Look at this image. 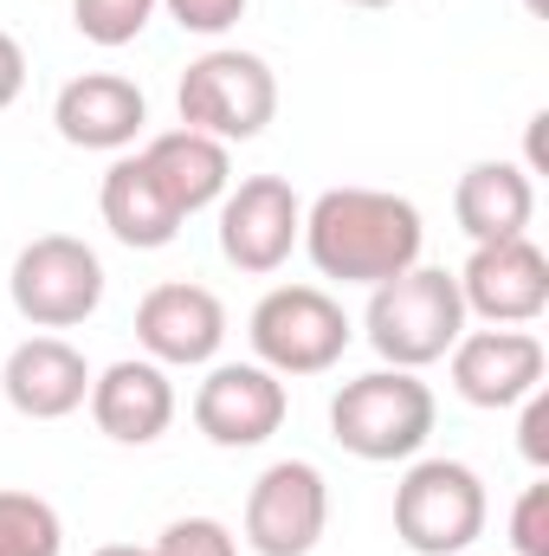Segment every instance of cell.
I'll use <instances>...</instances> for the list:
<instances>
[{"mask_svg":"<svg viewBox=\"0 0 549 556\" xmlns=\"http://www.w3.org/2000/svg\"><path fill=\"white\" fill-rule=\"evenodd\" d=\"M65 525L39 492H0V556H59Z\"/></svg>","mask_w":549,"mask_h":556,"instance_id":"obj_20","label":"cell"},{"mask_svg":"<svg viewBox=\"0 0 549 556\" xmlns=\"http://www.w3.org/2000/svg\"><path fill=\"white\" fill-rule=\"evenodd\" d=\"M362 337H369V350L388 369H413L420 376L426 363H439L465 337L459 278L446 273V266H408L401 278L375 285L369 311H362Z\"/></svg>","mask_w":549,"mask_h":556,"instance_id":"obj_2","label":"cell"},{"mask_svg":"<svg viewBox=\"0 0 549 556\" xmlns=\"http://www.w3.org/2000/svg\"><path fill=\"white\" fill-rule=\"evenodd\" d=\"M310 266L336 285H388L408 266H420L426 247V220L408 194L388 188H323L304 207V240Z\"/></svg>","mask_w":549,"mask_h":556,"instance_id":"obj_1","label":"cell"},{"mask_svg":"<svg viewBox=\"0 0 549 556\" xmlns=\"http://www.w3.org/2000/svg\"><path fill=\"white\" fill-rule=\"evenodd\" d=\"M20 91H26V52H20V39L0 26V111H7Z\"/></svg>","mask_w":549,"mask_h":556,"instance_id":"obj_26","label":"cell"},{"mask_svg":"<svg viewBox=\"0 0 549 556\" xmlns=\"http://www.w3.org/2000/svg\"><path fill=\"white\" fill-rule=\"evenodd\" d=\"M433 420H439L433 389L413 369H388L382 363V369H369V376H356V382L336 389V402H330V440L343 453L369 459V466H395V459H413L426 446Z\"/></svg>","mask_w":549,"mask_h":556,"instance_id":"obj_3","label":"cell"},{"mask_svg":"<svg viewBox=\"0 0 549 556\" xmlns=\"http://www.w3.org/2000/svg\"><path fill=\"white\" fill-rule=\"evenodd\" d=\"M85 408H91L104 440H117V446H155L168 433V420H175V382H168L162 363L124 356L104 376H91Z\"/></svg>","mask_w":549,"mask_h":556,"instance_id":"obj_15","label":"cell"},{"mask_svg":"<svg viewBox=\"0 0 549 556\" xmlns=\"http://www.w3.org/2000/svg\"><path fill=\"white\" fill-rule=\"evenodd\" d=\"M511 551L549 556V479H531L511 505Z\"/></svg>","mask_w":549,"mask_h":556,"instance_id":"obj_23","label":"cell"},{"mask_svg":"<svg viewBox=\"0 0 549 556\" xmlns=\"http://www.w3.org/2000/svg\"><path fill=\"white\" fill-rule=\"evenodd\" d=\"M518 408H524V427H518V446H524V459H531V466L544 472V466H549V395L537 389V395H524Z\"/></svg>","mask_w":549,"mask_h":556,"instance_id":"obj_25","label":"cell"},{"mask_svg":"<svg viewBox=\"0 0 549 556\" xmlns=\"http://www.w3.org/2000/svg\"><path fill=\"white\" fill-rule=\"evenodd\" d=\"M284 415H291L284 376H272L266 363H214L207 382L194 389V427L227 453L266 446L284 427Z\"/></svg>","mask_w":549,"mask_h":556,"instance_id":"obj_13","label":"cell"},{"mask_svg":"<svg viewBox=\"0 0 549 556\" xmlns=\"http://www.w3.org/2000/svg\"><path fill=\"white\" fill-rule=\"evenodd\" d=\"M98 207H104V227H111L130 253H162V247H175V233H181V207L162 194V181L149 175V162L130 155V149L104 168Z\"/></svg>","mask_w":549,"mask_h":556,"instance_id":"obj_18","label":"cell"},{"mask_svg":"<svg viewBox=\"0 0 549 556\" xmlns=\"http://www.w3.org/2000/svg\"><path fill=\"white\" fill-rule=\"evenodd\" d=\"M149 551L155 556H240V538L220 518H175Z\"/></svg>","mask_w":549,"mask_h":556,"instance_id":"obj_22","label":"cell"},{"mask_svg":"<svg viewBox=\"0 0 549 556\" xmlns=\"http://www.w3.org/2000/svg\"><path fill=\"white\" fill-rule=\"evenodd\" d=\"M304 240V201L284 175H246L220 194V260L240 273H278Z\"/></svg>","mask_w":549,"mask_h":556,"instance_id":"obj_9","label":"cell"},{"mask_svg":"<svg viewBox=\"0 0 549 556\" xmlns=\"http://www.w3.org/2000/svg\"><path fill=\"white\" fill-rule=\"evenodd\" d=\"M162 13L181 26V33H201V39H220L246 20V0H162Z\"/></svg>","mask_w":549,"mask_h":556,"instance_id":"obj_24","label":"cell"},{"mask_svg":"<svg viewBox=\"0 0 549 556\" xmlns=\"http://www.w3.org/2000/svg\"><path fill=\"white\" fill-rule=\"evenodd\" d=\"M491 498L465 459H413L395 485V538L413 556H465L485 538Z\"/></svg>","mask_w":549,"mask_h":556,"instance_id":"obj_6","label":"cell"},{"mask_svg":"<svg viewBox=\"0 0 549 556\" xmlns=\"http://www.w3.org/2000/svg\"><path fill=\"white\" fill-rule=\"evenodd\" d=\"M155 7H162V0H72V26H78L91 46L117 52V46H137L142 26L155 20Z\"/></svg>","mask_w":549,"mask_h":556,"instance_id":"obj_21","label":"cell"},{"mask_svg":"<svg viewBox=\"0 0 549 556\" xmlns=\"http://www.w3.org/2000/svg\"><path fill=\"white\" fill-rule=\"evenodd\" d=\"M137 343L162 369H207L227 343V304L194 278H162L137 304Z\"/></svg>","mask_w":549,"mask_h":556,"instance_id":"obj_11","label":"cell"},{"mask_svg":"<svg viewBox=\"0 0 549 556\" xmlns=\"http://www.w3.org/2000/svg\"><path fill=\"white\" fill-rule=\"evenodd\" d=\"M0 395L26 420H65L91 395V363L65 337H26V343H13V356L0 369Z\"/></svg>","mask_w":549,"mask_h":556,"instance_id":"obj_14","label":"cell"},{"mask_svg":"<svg viewBox=\"0 0 549 556\" xmlns=\"http://www.w3.org/2000/svg\"><path fill=\"white\" fill-rule=\"evenodd\" d=\"M531 7H537V13H544V0H531Z\"/></svg>","mask_w":549,"mask_h":556,"instance_id":"obj_29","label":"cell"},{"mask_svg":"<svg viewBox=\"0 0 549 556\" xmlns=\"http://www.w3.org/2000/svg\"><path fill=\"white\" fill-rule=\"evenodd\" d=\"M459 298H465V317H485V324H537L549 311V253L518 233V240H485L472 247V260L459 266Z\"/></svg>","mask_w":549,"mask_h":556,"instance_id":"obj_12","label":"cell"},{"mask_svg":"<svg viewBox=\"0 0 549 556\" xmlns=\"http://www.w3.org/2000/svg\"><path fill=\"white\" fill-rule=\"evenodd\" d=\"M142 124H149V98L117 72H85V78L59 85V98H52V130L72 149L124 155L142 137Z\"/></svg>","mask_w":549,"mask_h":556,"instance_id":"obj_16","label":"cell"},{"mask_svg":"<svg viewBox=\"0 0 549 556\" xmlns=\"http://www.w3.org/2000/svg\"><path fill=\"white\" fill-rule=\"evenodd\" d=\"M137 155L149 162V175L162 181V194L181 207V220L201 214V207H220V194L233 188V155H227V142L201 137V130H188V124L149 137Z\"/></svg>","mask_w":549,"mask_h":556,"instance_id":"obj_19","label":"cell"},{"mask_svg":"<svg viewBox=\"0 0 549 556\" xmlns=\"http://www.w3.org/2000/svg\"><path fill=\"white\" fill-rule=\"evenodd\" d=\"M175 111H181L188 130H201V137H214V142L233 149V142L266 137V124L278 117V78L259 52H246V46H214V52H201V59L181 72Z\"/></svg>","mask_w":549,"mask_h":556,"instance_id":"obj_4","label":"cell"},{"mask_svg":"<svg viewBox=\"0 0 549 556\" xmlns=\"http://www.w3.org/2000/svg\"><path fill=\"white\" fill-rule=\"evenodd\" d=\"M91 556H155V551H142V544H104V551H91Z\"/></svg>","mask_w":549,"mask_h":556,"instance_id":"obj_27","label":"cell"},{"mask_svg":"<svg viewBox=\"0 0 549 556\" xmlns=\"http://www.w3.org/2000/svg\"><path fill=\"white\" fill-rule=\"evenodd\" d=\"M343 7H362V13H375V7H395V0H343Z\"/></svg>","mask_w":549,"mask_h":556,"instance_id":"obj_28","label":"cell"},{"mask_svg":"<svg viewBox=\"0 0 549 556\" xmlns=\"http://www.w3.org/2000/svg\"><path fill=\"white\" fill-rule=\"evenodd\" d=\"M246 337H253V363H266L272 376H323L343 363L356 324L323 285H272L253 304Z\"/></svg>","mask_w":549,"mask_h":556,"instance_id":"obj_5","label":"cell"},{"mask_svg":"<svg viewBox=\"0 0 549 556\" xmlns=\"http://www.w3.org/2000/svg\"><path fill=\"white\" fill-rule=\"evenodd\" d=\"M7 291L33 330H78L104 304V260L78 233H39L20 247Z\"/></svg>","mask_w":549,"mask_h":556,"instance_id":"obj_7","label":"cell"},{"mask_svg":"<svg viewBox=\"0 0 549 556\" xmlns=\"http://www.w3.org/2000/svg\"><path fill=\"white\" fill-rule=\"evenodd\" d=\"M452 220L465 227L472 247L531 233V220H537V181H531V168L524 162H498V155L472 162L459 175V188H452Z\"/></svg>","mask_w":549,"mask_h":556,"instance_id":"obj_17","label":"cell"},{"mask_svg":"<svg viewBox=\"0 0 549 556\" xmlns=\"http://www.w3.org/2000/svg\"><path fill=\"white\" fill-rule=\"evenodd\" d=\"M330 531V479L310 459H272L246 492V551L310 556Z\"/></svg>","mask_w":549,"mask_h":556,"instance_id":"obj_8","label":"cell"},{"mask_svg":"<svg viewBox=\"0 0 549 556\" xmlns=\"http://www.w3.org/2000/svg\"><path fill=\"white\" fill-rule=\"evenodd\" d=\"M452 389L459 402L498 415V408H518L524 395H537L549 376V350L537 330H518V324H491V330H465L452 350Z\"/></svg>","mask_w":549,"mask_h":556,"instance_id":"obj_10","label":"cell"}]
</instances>
